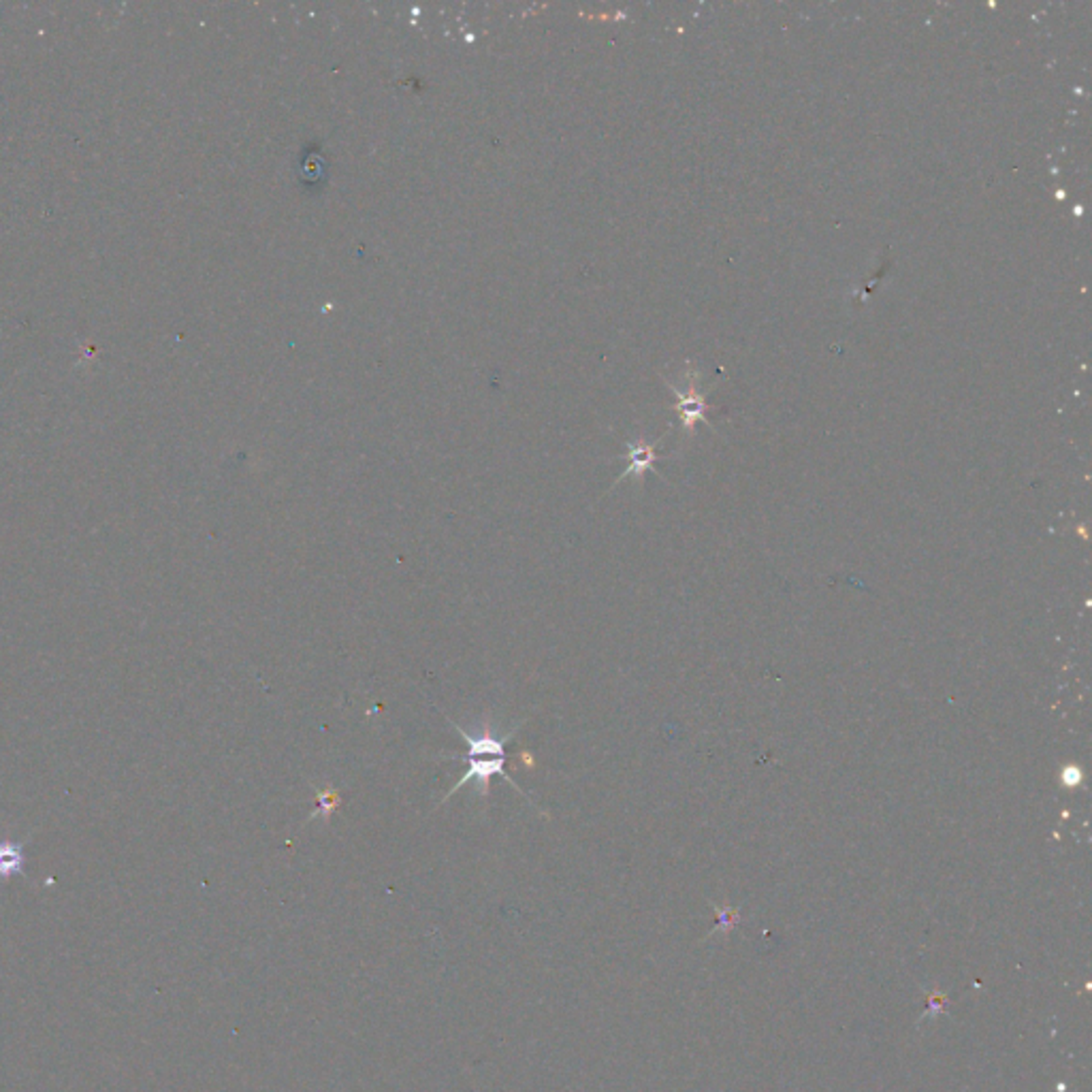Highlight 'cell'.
Returning a JSON list of instances; mask_svg holds the SVG:
<instances>
[{"mask_svg": "<svg viewBox=\"0 0 1092 1092\" xmlns=\"http://www.w3.org/2000/svg\"><path fill=\"white\" fill-rule=\"evenodd\" d=\"M24 843L0 841V879H11L24 875Z\"/></svg>", "mask_w": 1092, "mask_h": 1092, "instance_id": "5", "label": "cell"}, {"mask_svg": "<svg viewBox=\"0 0 1092 1092\" xmlns=\"http://www.w3.org/2000/svg\"><path fill=\"white\" fill-rule=\"evenodd\" d=\"M657 444H647V442H630L627 444V467L626 472L621 474L619 478H617L615 484H619L623 478H630L636 476L638 481H642V476L648 470H653V463L657 459V452H656Z\"/></svg>", "mask_w": 1092, "mask_h": 1092, "instance_id": "4", "label": "cell"}, {"mask_svg": "<svg viewBox=\"0 0 1092 1092\" xmlns=\"http://www.w3.org/2000/svg\"><path fill=\"white\" fill-rule=\"evenodd\" d=\"M698 380L700 374L692 372L687 374V389L679 391L674 389V393H677L679 404H677V412L679 416H681L683 422V429L687 431V434H694V425L695 422H707V401H704V395L698 391Z\"/></svg>", "mask_w": 1092, "mask_h": 1092, "instance_id": "3", "label": "cell"}, {"mask_svg": "<svg viewBox=\"0 0 1092 1092\" xmlns=\"http://www.w3.org/2000/svg\"><path fill=\"white\" fill-rule=\"evenodd\" d=\"M314 794H316V808H314L312 815L307 819H310V822L312 819H324V822H329V819L333 817V813L339 808V805H342V794H339L337 787L333 785L314 787Z\"/></svg>", "mask_w": 1092, "mask_h": 1092, "instance_id": "6", "label": "cell"}, {"mask_svg": "<svg viewBox=\"0 0 1092 1092\" xmlns=\"http://www.w3.org/2000/svg\"><path fill=\"white\" fill-rule=\"evenodd\" d=\"M446 719L451 721L452 728H455L457 732L461 734V739L466 740L467 754H451V755L442 754L440 757H506V760H508L506 743H510V740H512L514 736H517L519 730H521V725L525 724V721H521V724L514 725V728L510 730V732H506L504 736H496V734H493L491 721H489V717H484V725H482L481 734L472 736L470 732H466V730H463L459 724H455V721H452L451 717H446Z\"/></svg>", "mask_w": 1092, "mask_h": 1092, "instance_id": "2", "label": "cell"}, {"mask_svg": "<svg viewBox=\"0 0 1092 1092\" xmlns=\"http://www.w3.org/2000/svg\"><path fill=\"white\" fill-rule=\"evenodd\" d=\"M451 760L466 762L467 770L463 772L461 779L457 781L455 785L451 787V790H448V794L442 798L440 802H437V807L444 805L448 798L455 794V792H459L461 787L466 785V783H470V781L476 783V794H478V798L487 802L489 790H491V779H493V777H504V779H506L510 785H512L514 790L519 792V794L527 798V794H525L521 787H519L517 783L512 781V777H508L506 769H504V764H506V757H487V760H478V757H451ZM527 802H532V800H529V798H527ZM532 805H534V802H532Z\"/></svg>", "mask_w": 1092, "mask_h": 1092, "instance_id": "1", "label": "cell"}, {"mask_svg": "<svg viewBox=\"0 0 1092 1092\" xmlns=\"http://www.w3.org/2000/svg\"><path fill=\"white\" fill-rule=\"evenodd\" d=\"M1080 781H1081V770L1075 769V766H1069V769L1063 772L1065 785H1078Z\"/></svg>", "mask_w": 1092, "mask_h": 1092, "instance_id": "7", "label": "cell"}]
</instances>
